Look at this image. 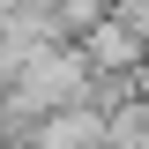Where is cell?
<instances>
[{"label": "cell", "mask_w": 149, "mask_h": 149, "mask_svg": "<svg viewBox=\"0 0 149 149\" xmlns=\"http://www.w3.org/2000/svg\"><path fill=\"white\" fill-rule=\"evenodd\" d=\"M82 90H90V67L74 52V37H52V45H37L8 67V104L30 112V119H45L60 104H82Z\"/></svg>", "instance_id": "6da1fadb"}, {"label": "cell", "mask_w": 149, "mask_h": 149, "mask_svg": "<svg viewBox=\"0 0 149 149\" xmlns=\"http://www.w3.org/2000/svg\"><path fill=\"white\" fill-rule=\"evenodd\" d=\"M74 52H82V67H90V74H134V67L149 60V45L127 30V22L104 15V22H90V30L74 37Z\"/></svg>", "instance_id": "7a4b0ae2"}, {"label": "cell", "mask_w": 149, "mask_h": 149, "mask_svg": "<svg viewBox=\"0 0 149 149\" xmlns=\"http://www.w3.org/2000/svg\"><path fill=\"white\" fill-rule=\"evenodd\" d=\"M30 149H104V112L97 104H60L30 127Z\"/></svg>", "instance_id": "3957f363"}, {"label": "cell", "mask_w": 149, "mask_h": 149, "mask_svg": "<svg viewBox=\"0 0 149 149\" xmlns=\"http://www.w3.org/2000/svg\"><path fill=\"white\" fill-rule=\"evenodd\" d=\"M52 15H60V30H67V37H82L90 22L112 15V0H52Z\"/></svg>", "instance_id": "277c9868"}, {"label": "cell", "mask_w": 149, "mask_h": 149, "mask_svg": "<svg viewBox=\"0 0 149 149\" xmlns=\"http://www.w3.org/2000/svg\"><path fill=\"white\" fill-rule=\"evenodd\" d=\"M112 22H127V30L149 45V0H112Z\"/></svg>", "instance_id": "5b68a950"}]
</instances>
